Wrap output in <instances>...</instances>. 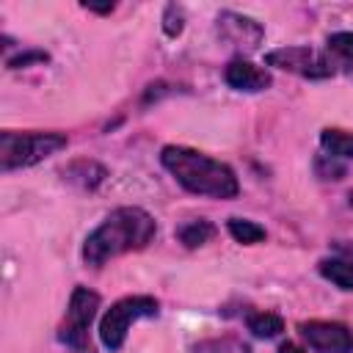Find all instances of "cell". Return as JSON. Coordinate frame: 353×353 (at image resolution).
<instances>
[{"instance_id": "e0dca14e", "label": "cell", "mask_w": 353, "mask_h": 353, "mask_svg": "<svg viewBox=\"0 0 353 353\" xmlns=\"http://www.w3.org/2000/svg\"><path fill=\"white\" fill-rule=\"evenodd\" d=\"M182 28H185V14H182V8H179V6H165V14H163V30H165V36L176 39V36L182 33Z\"/></svg>"}, {"instance_id": "6da1fadb", "label": "cell", "mask_w": 353, "mask_h": 353, "mask_svg": "<svg viewBox=\"0 0 353 353\" xmlns=\"http://www.w3.org/2000/svg\"><path fill=\"white\" fill-rule=\"evenodd\" d=\"M157 234L154 218L141 207H119L113 210L83 243V262L91 268H102L108 259L146 248Z\"/></svg>"}, {"instance_id": "ac0fdd59", "label": "cell", "mask_w": 353, "mask_h": 353, "mask_svg": "<svg viewBox=\"0 0 353 353\" xmlns=\"http://www.w3.org/2000/svg\"><path fill=\"white\" fill-rule=\"evenodd\" d=\"M317 174H320L323 179H342V174H345V165H339L334 157L323 154V157L317 160Z\"/></svg>"}, {"instance_id": "7402d4cb", "label": "cell", "mask_w": 353, "mask_h": 353, "mask_svg": "<svg viewBox=\"0 0 353 353\" xmlns=\"http://www.w3.org/2000/svg\"><path fill=\"white\" fill-rule=\"evenodd\" d=\"M279 353H306V350H303V347H298L295 342H284V345L279 347Z\"/></svg>"}, {"instance_id": "ffe728a7", "label": "cell", "mask_w": 353, "mask_h": 353, "mask_svg": "<svg viewBox=\"0 0 353 353\" xmlns=\"http://www.w3.org/2000/svg\"><path fill=\"white\" fill-rule=\"evenodd\" d=\"M226 350H232V339H223V342H204V345H199L193 353H226Z\"/></svg>"}, {"instance_id": "52a82bcc", "label": "cell", "mask_w": 353, "mask_h": 353, "mask_svg": "<svg viewBox=\"0 0 353 353\" xmlns=\"http://www.w3.org/2000/svg\"><path fill=\"white\" fill-rule=\"evenodd\" d=\"M314 353H353V331L334 320H309L298 325Z\"/></svg>"}, {"instance_id": "d6986e66", "label": "cell", "mask_w": 353, "mask_h": 353, "mask_svg": "<svg viewBox=\"0 0 353 353\" xmlns=\"http://www.w3.org/2000/svg\"><path fill=\"white\" fill-rule=\"evenodd\" d=\"M33 61H47V52L33 50V52H22V55H17V58H8V69H19V66H28V63H33Z\"/></svg>"}, {"instance_id": "8992f818", "label": "cell", "mask_w": 353, "mask_h": 353, "mask_svg": "<svg viewBox=\"0 0 353 353\" xmlns=\"http://www.w3.org/2000/svg\"><path fill=\"white\" fill-rule=\"evenodd\" d=\"M265 63L276 66V69H284V72H292V74H301V77H309V80H323V77L334 74V63L323 52H317L312 47H279V50H270L265 55Z\"/></svg>"}, {"instance_id": "5b68a950", "label": "cell", "mask_w": 353, "mask_h": 353, "mask_svg": "<svg viewBox=\"0 0 353 353\" xmlns=\"http://www.w3.org/2000/svg\"><path fill=\"white\" fill-rule=\"evenodd\" d=\"M99 309V295L88 287H74L69 295V306H66V317L58 328V342H63L66 347L85 353L88 350V325L97 317Z\"/></svg>"}, {"instance_id": "44dd1931", "label": "cell", "mask_w": 353, "mask_h": 353, "mask_svg": "<svg viewBox=\"0 0 353 353\" xmlns=\"http://www.w3.org/2000/svg\"><path fill=\"white\" fill-rule=\"evenodd\" d=\"M83 8H88V11H97V14H110V11H113V3H105V6H94V3H83Z\"/></svg>"}, {"instance_id": "ba28073f", "label": "cell", "mask_w": 353, "mask_h": 353, "mask_svg": "<svg viewBox=\"0 0 353 353\" xmlns=\"http://www.w3.org/2000/svg\"><path fill=\"white\" fill-rule=\"evenodd\" d=\"M215 22H218V36L229 47L243 50V52L256 50L262 36H265V28L256 19H251L245 14H237V11H221Z\"/></svg>"}, {"instance_id": "9a60e30c", "label": "cell", "mask_w": 353, "mask_h": 353, "mask_svg": "<svg viewBox=\"0 0 353 353\" xmlns=\"http://www.w3.org/2000/svg\"><path fill=\"white\" fill-rule=\"evenodd\" d=\"M212 234H215V226H212L210 221H190V223H185V226L176 232V237H179V243H182L185 248H199V245H204Z\"/></svg>"}, {"instance_id": "3957f363", "label": "cell", "mask_w": 353, "mask_h": 353, "mask_svg": "<svg viewBox=\"0 0 353 353\" xmlns=\"http://www.w3.org/2000/svg\"><path fill=\"white\" fill-rule=\"evenodd\" d=\"M61 149H66V135H61V132H14V130H6L0 135L3 171L36 165Z\"/></svg>"}, {"instance_id": "8fae6325", "label": "cell", "mask_w": 353, "mask_h": 353, "mask_svg": "<svg viewBox=\"0 0 353 353\" xmlns=\"http://www.w3.org/2000/svg\"><path fill=\"white\" fill-rule=\"evenodd\" d=\"M320 146L334 160H353V132H345V130H323L320 132Z\"/></svg>"}, {"instance_id": "2e32d148", "label": "cell", "mask_w": 353, "mask_h": 353, "mask_svg": "<svg viewBox=\"0 0 353 353\" xmlns=\"http://www.w3.org/2000/svg\"><path fill=\"white\" fill-rule=\"evenodd\" d=\"M328 52H334L336 58H342L345 63H353V33H331L325 41Z\"/></svg>"}, {"instance_id": "7a4b0ae2", "label": "cell", "mask_w": 353, "mask_h": 353, "mask_svg": "<svg viewBox=\"0 0 353 353\" xmlns=\"http://www.w3.org/2000/svg\"><path fill=\"white\" fill-rule=\"evenodd\" d=\"M160 163L188 193L210 199H234L240 193V182L226 163L190 146H163Z\"/></svg>"}, {"instance_id": "9c48e42d", "label": "cell", "mask_w": 353, "mask_h": 353, "mask_svg": "<svg viewBox=\"0 0 353 353\" xmlns=\"http://www.w3.org/2000/svg\"><path fill=\"white\" fill-rule=\"evenodd\" d=\"M223 80H226L234 91H248V94L265 91V88L270 85L268 69H262V66H256V63H251V61H243V58H237V61H232V63L226 66Z\"/></svg>"}, {"instance_id": "30bf717a", "label": "cell", "mask_w": 353, "mask_h": 353, "mask_svg": "<svg viewBox=\"0 0 353 353\" xmlns=\"http://www.w3.org/2000/svg\"><path fill=\"white\" fill-rule=\"evenodd\" d=\"M63 176L69 182H74L77 188H83V190H94V188H99L105 182L108 168L99 165L97 160H74V163H69L63 168Z\"/></svg>"}, {"instance_id": "4fadbf2b", "label": "cell", "mask_w": 353, "mask_h": 353, "mask_svg": "<svg viewBox=\"0 0 353 353\" xmlns=\"http://www.w3.org/2000/svg\"><path fill=\"white\" fill-rule=\"evenodd\" d=\"M248 331L254 336H259V339H273V336H279L284 331V320L279 314H273V312H254L248 317Z\"/></svg>"}, {"instance_id": "7c38bea8", "label": "cell", "mask_w": 353, "mask_h": 353, "mask_svg": "<svg viewBox=\"0 0 353 353\" xmlns=\"http://www.w3.org/2000/svg\"><path fill=\"white\" fill-rule=\"evenodd\" d=\"M320 276L336 284L339 290H353V262L350 259H323L317 265Z\"/></svg>"}, {"instance_id": "5bb4252c", "label": "cell", "mask_w": 353, "mask_h": 353, "mask_svg": "<svg viewBox=\"0 0 353 353\" xmlns=\"http://www.w3.org/2000/svg\"><path fill=\"white\" fill-rule=\"evenodd\" d=\"M226 229H229V234H232L237 243H243V245H254V243H262V240H265V229H262L259 223L248 221V218H229V221H226Z\"/></svg>"}, {"instance_id": "277c9868", "label": "cell", "mask_w": 353, "mask_h": 353, "mask_svg": "<svg viewBox=\"0 0 353 353\" xmlns=\"http://www.w3.org/2000/svg\"><path fill=\"white\" fill-rule=\"evenodd\" d=\"M160 312V303L152 295H130L116 301L99 320V339L108 350H119L127 339V331L135 320L154 317Z\"/></svg>"}]
</instances>
